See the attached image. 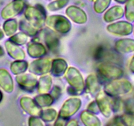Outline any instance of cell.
I'll use <instances>...</instances> for the list:
<instances>
[{"label": "cell", "mask_w": 134, "mask_h": 126, "mask_svg": "<svg viewBox=\"0 0 134 126\" xmlns=\"http://www.w3.org/2000/svg\"><path fill=\"white\" fill-rule=\"evenodd\" d=\"M24 16L26 20L38 30L42 29L46 24V13L40 5L27 7L24 11Z\"/></svg>", "instance_id": "6da1fadb"}, {"label": "cell", "mask_w": 134, "mask_h": 126, "mask_svg": "<svg viewBox=\"0 0 134 126\" xmlns=\"http://www.w3.org/2000/svg\"><path fill=\"white\" fill-rule=\"evenodd\" d=\"M131 82L126 79H116L112 80L105 86L104 92L110 97H119L128 94L132 91Z\"/></svg>", "instance_id": "7a4b0ae2"}, {"label": "cell", "mask_w": 134, "mask_h": 126, "mask_svg": "<svg viewBox=\"0 0 134 126\" xmlns=\"http://www.w3.org/2000/svg\"><path fill=\"white\" fill-rule=\"evenodd\" d=\"M99 75L107 80L119 79L123 76V70L119 65L109 62H101L97 67Z\"/></svg>", "instance_id": "3957f363"}, {"label": "cell", "mask_w": 134, "mask_h": 126, "mask_svg": "<svg viewBox=\"0 0 134 126\" xmlns=\"http://www.w3.org/2000/svg\"><path fill=\"white\" fill-rule=\"evenodd\" d=\"M46 24L51 29L60 34H66L71 29V23L65 16L60 15H51L46 19Z\"/></svg>", "instance_id": "277c9868"}, {"label": "cell", "mask_w": 134, "mask_h": 126, "mask_svg": "<svg viewBox=\"0 0 134 126\" xmlns=\"http://www.w3.org/2000/svg\"><path fill=\"white\" fill-rule=\"evenodd\" d=\"M95 59L102 62H109L115 64V65H122V56L120 55L116 51L107 48L105 47H99L95 54Z\"/></svg>", "instance_id": "5b68a950"}, {"label": "cell", "mask_w": 134, "mask_h": 126, "mask_svg": "<svg viewBox=\"0 0 134 126\" xmlns=\"http://www.w3.org/2000/svg\"><path fill=\"white\" fill-rule=\"evenodd\" d=\"M66 79L70 87L74 88L80 93L85 87L84 81L83 77L79 71L74 67H70L66 71Z\"/></svg>", "instance_id": "8992f818"}, {"label": "cell", "mask_w": 134, "mask_h": 126, "mask_svg": "<svg viewBox=\"0 0 134 126\" xmlns=\"http://www.w3.org/2000/svg\"><path fill=\"white\" fill-rule=\"evenodd\" d=\"M25 5L24 0H13L2 9L1 12L2 18L7 20L16 16L24 10Z\"/></svg>", "instance_id": "52a82bcc"}, {"label": "cell", "mask_w": 134, "mask_h": 126, "mask_svg": "<svg viewBox=\"0 0 134 126\" xmlns=\"http://www.w3.org/2000/svg\"><path fill=\"white\" fill-rule=\"evenodd\" d=\"M82 101L80 99L71 98L64 102L59 112V116L67 119L72 116L79 110Z\"/></svg>", "instance_id": "ba28073f"}, {"label": "cell", "mask_w": 134, "mask_h": 126, "mask_svg": "<svg viewBox=\"0 0 134 126\" xmlns=\"http://www.w3.org/2000/svg\"><path fill=\"white\" fill-rule=\"evenodd\" d=\"M52 61L49 58H42L32 62L29 71L35 75H43L51 71Z\"/></svg>", "instance_id": "9c48e42d"}, {"label": "cell", "mask_w": 134, "mask_h": 126, "mask_svg": "<svg viewBox=\"0 0 134 126\" xmlns=\"http://www.w3.org/2000/svg\"><path fill=\"white\" fill-rule=\"evenodd\" d=\"M42 37L47 48L53 53H57L59 48V38L52 30L46 28L42 30Z\"/></svg>", "instance_id": "30bf717a"}, {"label": "cell", "mask_w": 134, "mask_h": 126, "mask_svg": "<svg viewBox=\"0 0 134 126\" xmlns=\"http://www.w3.org/2000/svg\"><path fill=\"white\" fill-rule=\"evenodd\" d=\"M133 27V25L127 21H119L113 23L107 26L108 32L115 35L126 36L132 33Z\"/></svg>", "instance_id": "8fae6325"}, {"label": "cell", "mask_w": 134, "mask_h": 126, "mask_svg": "<svg viewBox=\"0 0 134 126\" xmlns=\"http://www.w3.org/2000/svg\"><path fill=\"white\" fill-rule=\"evenodd\" d=\"M16 81L22 89L31 92L35 89L38 85L37 78L32 74H19L16 77Z\"/></svg>", "instance_id": "7c38bea8"}, {"label": "cell", "mask_w": 134, "mask_h": 126, "mask_svg": "<svg viewBox=\"0 0 134 126\" xmlns=\"http://www.w3.org/2000/svg\"><path fill=\"white\" fill-rule=\"evenodd\" d=\"M96 102L99 108V110L106 118L110 116L112 113L110 99L105 92H99L97 94Z\"/></svg>", "instance_id": "4fadbf2b"}, {"label": "cell", "mask_w": 134, "mask_h": 126, "mask_svg": "<svg viewBox=\"0 0 134 126\" xmlns=\"http://www.w3.org/2000/svg\"><path fill=\"white\" fill-rule=\"evenodd\" d=\"M20 106L26 113L30 116H40L42 112L40 107L34 100L28 97H23L20 100Z\"/></svg>", "instance_id": "5bb4252c"}, {"label": "cell", "mask_w": 134, "mask_h": 126, "mask_svg": "<svg viewBox=\"0 0 134 126\" xmlns=\"http://www.w3.org/2000/svg\"><path fill=\"white\" fill-rule=\"evenodd\" d=\"M66 14L74 22L82 24L87 22V16L84 11L75 5L69 6L66 10Z\"/></svg>", "instance_id": "9a60e30c"}, {"label": "cell", "mask_w": 134, "mask_h": 126, "mask_svg": "<svg viewBox=\"0 0 134 126\" xmlns=\"http://www.w3.org/2000/svg\"><path fill=\"white\" fill-rule=\"evenodd\" d=\"M0 87L9 93H12L14 89L12 77L9 72L4 68H0Z\"/></svg>", "instance_id": "2e32d148"}, {"label": "cell", "mask_w": 134, "mask_h": 126, "mask_svg": "<svg viewBox=\"0 0 134 126\" xmlns=\"http://www.w3.org/2000/svg\"><path fill=\"white\" fill-rule=\"evenodd\" d=\"M5 46L7 53L12 59L15 60H23L25 58L26 55L24 50L9 39L6 41Z\"/></svg>", "instance_id": "e0dca14e"}, {"label": "cell", "mask_w": 134, "mask_h": 126, "mask_svg": "<svg viewBox=\"0 0 134 126\" xmlns=\"http://www.w3.org/2000/svg\"><path fill=\"white\" fill-rule=\"evenodd\" d=\"M114 49L120 54L134 52V39L130 38L118 39L115 43Z\"/></svg>", "instance_id": "ac0fdd59"}, {"label": "cell", "mask_w": 134, "mask_h": 126, "mask_svg": "<svg viewBox=\"0 0 134 126\" xmlns=\"http://www.w3.org/2000/svg\"><path fill=\"white\" fill-rule=\"evenodd\" d=\"M27 52L32 58H41L46 55L47 51L43 45L39 42H32L28 45Z\"/></svg>", "instance_id": "d6986e66"}, {"label": "cell", "mask_w": 134, "mask_h": 126, "mask_svg": "<svg viewBox=\"0 0 134 126\" xmlns=\"http://www.w3.org/2000/svg\"><path fill=\"white\" fill-rule=\"evenodd\" d=\"M124 15V9L121 6H114L109 9L105 13L103 19L106 22H111L119 20L123 17Z\"/></svg>", "instance_id": "ffe728a7"}, {"label": "cell", "mask_w": 134, "mask_h": 126, "mask_svg": "<svg viewBox=\"0 0 134 126\" xmlns=\"http://www.w3.org/2000/svg\"><path fill=\"white\" fill-rule=\"evenodd\" d=\"M68 68L66 62L62 59H56L52 60L51 73L55 76H60L66 72Z\"/></svg>", "instance_id": "44dd1931"}, {"label": "cell", "mask_w": 134, "mask_h": 126, "mask_svg": "<svg viewBox=\"0 0 134 126\" xmlns=\"http://www.w3.org/2000/svg\"><path fill=\"white\" fill-rule=\"evenodd\" d=\"M80 119L86 126H100L101 125L100 119L93 113L88 110H85L81 113Z\"/></svg>", "instance_id": "7402d4cb"}, {"label": "cell", "mask_w": 134, "mask_h": 126, "mask_svg": "<svg viewBox=\"0 0 134 126\" xmlns=\"http://www.w3.org/2000/svg\"><path fill=\"white\" fill-rule=\"evenodd\" d=\"M86 87L90 93L97 95L100 89V83L97 77L94 74H90L86 79Z\"/></svg>", "instance_id": "603a6c76"}, {"label": "cell", "mask_w": 134, "mask_h": 126, "mask_svg": "<svg viewBox=\"0 0 134 126\" xmlns=\"http://www.w3.org/2000/svg\"><path fill=\"white\" fill-rule=\"evenodd\" d=\"M52 85V78L46 75L41 77L38 83V89L40 93H47L50 91Z\"/></svg>", "instance_id": "cb8c5ba5"}, {"label": "cell", "mask_w": 134, "mask_h": 126, "mask_svg": "<svg viewBox=\"0 0 134 126\" xmlns=\"http://www.w3.org/2000/svg\"><path fill=\"white\" fill-rule=\"evenodd\" d=\"M28 64L23 60H16L13 62L10 66L11 72L15 75H19L25 72L28 68Z\"/></svg>", "instance_id": "d4e9b609"}, {"label": "cell", "mask_w": 134, "mask_h": 126, "mask_svg": "<svg viewBox=\"0 0 134 126\" xmlns=\"http://www.w3.org/2000/svg\"><path fill=\"white\" fill-rule=\"evenodd\" d=\"M17 28L18 23L15 19H7L3 23V31L7 36H11L14 35L17 30Z\"/></svg>", "instance_id": "484cf974"}, {"label": "cell", "mask_w": 134, "mask_h": 126, "mask_svg": "<svg viewBox=\"0 0 134 126\" xmlns=\"http://www.w3.org/2000/svg\"><path fill=\"white\" fill-rule=\"evenodd\" d=\"M34 101L40 107L42 108L51 106L54 99L49 94L40 93V95H38L35 97Z\"/></svg>", "instance_id": "4316f807"}, {"label": "cell", "mask_w": 134, "mask_h": 126, "mask_svg": "<svg viewBox=\"0 0 134 126\" xmlns=\"http://www.w3.org/2000/svg\"><path fill=\"white\" fill-rule=\"evenodd\" d=\"M19 29L28 36H35L38 32V30L34 28L26 20H20L19 23Z\"/></svg>", "instance_id": "83f0119b"}, {"label": "cell", "mask_w": 134, "mask_h": 126, "mask_svg": "<svg viewBox=\"0 0 134 126\" xmlns=\"http://www.w3.org/2000/svg\"><path fill=\"white\" fill-rule=\"evenodd\" d=\"M40 116L45 122H51L55 120L57 116V112L53 108H47L41 112Z\"/></svg>", "instance_id": "f1b7e54d"}, {"label": "cell", "mask_w": 134, "mask_h": 126, "mask_svg": "<svg viewBox=\"0 0 134 126\" xmlns=\"http://www.w3.org/2000/svg\"><path fill=\"white\" fill-rule=\"evenodd\" d=\"M125 16L127 21L134 22V0H127L125 5Z\"/></svg>", "instance_id": "f546056e"}, {"label": "cell", "mask_w": 134, "mask_h": 126, "mask_svg": "<svg viewBox=\"0 0 134 126\" xmlns=\"http://www.w3.org/2000/svg\"><path fill=\"white\" fill-rule=\"evenodd\" d=\"M9 40L18 45H23L28 42V36L21 32L11 36V38H9Z\"/></svg>", "instance_id": "4dcf8cb0"}, {"label": "cell", "mask_w": 134, "mask_h": 126, "mask_svg": "<svg viewBox=\"0 0 134 126\" xmlns=\"http://www.w3.org/2000/svg\"><path fill=\"white\" fill-rule=\"evenodd\" d=\"M111 0H95L94 3V11L97 13H103L110 4Z\"/></svg>", "instance_id": "1f68e13d"}, {"label": "cell", "mask_w": 134, "mask_h": 126, "mask_svg": "<svg viewBox=\"0 0 134 126\" xmlns=\"http://www.w3.org/2000/svg\"><path fill=\"white\" fill-rule=\"evenodd\" d=\"M69 0H55L47 5V9L50 11H56L64 8L69 3Z\"/></svg>", "instance_id": "d6a6232c"}, {"label": "cell", "mask_w": 134, "mask_h": 126, "mask_svg": "<svg viewBox=\"0 0 134 126\" xmlns=\"http://www.w3.org/2000/svg\"><path fill=\"white\" fill-rule=\"evenodd\" d=\"M121 118L124 125L134 126V114L126 113L121 116Z\"/></svg>", "instance_id": "836d02e7"}, {"label": "cell", "mask_w": 134, "mask_h": 126, "mask_svg": "<svg viewBox=\"0 0 134 126\" xmlns=\"http://www.w3.org/2000/svg\"><path fill=\"white\" fill-rule=\"evenodd\" d=\"M28 125L30 126H43V123H42V120L38 118V116H32L28 119Z\"/></svg>", "instance_id": "e575fe53"}, {"label": "cell", "mask_w": 134, "mask_h": 126, "mask_svg": "<svg viewBox=\"0 0 134 126\" xmlns=\"http://www.w3.org/2000/svg\"><path fill=\"white\" fill-rule=\"evenodd\" d=\"M112 110L114 112H118L120 108V101L118 97H113V99H110Z\"/></svg>", "instance_id": "d590c367"}, {"label": "cell", "mask_w": 134, "mask_h": 126, "mask_svg": "<svg viewBox=\"0 0 134 126\" xmlns=\"http://www.w3.org/2000/svg\"><path fill=\"white\" fill-rule=\"evenodd\" d=\"M50 95L53 98L54 100H57L60 97V95H61V89H60V88L59 86L55 85L53 88V89L51 90V92Z\"/></svg>", "instance_id": "8d00e7d4"}, {"label": "cell", "mask_w": 134, "mask_h": 126, "mask_svg": "<svg viewBox=\"0 0 134 126\" xmlns=\"http://www.w3.org/2000/svg\"><path fill=\"white\" fill-rule=\"evenodd\" d=\"M87 110L93 113V114H98L100 112L99 110V108L98 106L97 103L96 101L91 102L90 105L87 106Z\"/></svg>", "instance_id": "74e56055"}, {"label": "cell", "mask_w": 134, "mask_h": 126, "mask_svg": "<svg viewBox=\"0 0 134 126\" xmlns=\"http://www.w3.org/2000/svg\"><path fill=\"white\" fill-rule=\"evenodd\" d=\"M126 108L127 110V113L134 114V102L132 101H128L126 102Z\"/></svg>", "instance_id": "f35d334b"}, {"label": "cell", "mask_w": 134, "mask_h": 126, "mask_svg": "<svg viewBox=\"0 0 134 126\" xmlns=\"http://www.w3.org/2000/svg\"><path fill=\"white\" fill-rule=\"evenodd\" d=\"M110 125H124L121 116H116L111 120L110 123H109Z\"/></svg>", "instance_id": "ab89813d"}, {"label": "cell", "mask_w": 134, "mask_h": 126, "mask_svg": "<svg viewBox=\"0 0 134 126\" xmlns=\"http://www.w3.org/2000/svg\"><path fill=\"white\" fill-rule=\"evenodd\" d=\"M66 119L59 116L58 117L57 119L56 120V122H55V125H60V126L65 125L66 124Z\"/></svg>", "instance_id": "60d3db41"}, {"label": "cell", "mask_w": 134, "mask_h": 126, "mask_svg": "<svg viewBox=\"0 0 134 126\" xmlns=\"http://www.w3.org/2000/svg\"><path fill=\"white\" fill-rule=\"evenodd\" d=\"M129 69H130V72L133 74H134V55L131 57V60L130 61V64H129Z\"/></svg>", "instance_id": "b9f144b4"}, {"label": "cell", "mask_w": 134, "mask_h": 126, "mask_svg": "<svg viewBox=\"0 0 134 126\" xmlns=\"http://www.w3.org/2000/svg\"><path fill=\"white\" fill-rule=\"evenodd\" d=\"M66 125L69 126H77L78 125V123L76 120H75V119H71V120L69 121L68 123H66Z\"/></svg>", "instance_id": "7bdbcfd3"}, {"label": "cell", "mask_w": 134, "mask_h": 126, "mask_svg": "<svg viewBox=\"0 0 134 126\" xmlns=\"http://www.w3.org/2000/svg\"><path fill=\"white\" fill-rule=\"evenodd\" d=\"M5 54V51H4V49H3V47H2V46H0V57L2 56H3Z\"/></svg>", "instance_id": "ee69618b"}, {"label": "cell", "mask_w": 134, "mask_h": 126, "mask_svg": "<svg viewBox=\"0 0 134 126\" xmlns=\"http://www.w3.org/2000/svg\"><path fill=\"white\" fill-rule=\"evenodd\" d=\"M115 1L116 2H118V3H121V4H123V3H126V2H127V0H115Z\"/></svg>", "instance_id": "f6af8a7d"}, {"label": "cell", "mask_w": 134, "mask_h": 126, "mask_svg": "<svg viewBox=\"0 0 134 126\" xmlns=\"http://www.w3.org/2000/svg\"><path fill=\"white\" fill-rule=\"evenodd\" d=\"M3 37H4V33H3V32L2 30L0 29V40L3 39Z\"/></svg>", "instance_id": "bcb514c9"}, {"label": "cell", "mask_w": 134, "mask_h": 126, "mask_svg": "<svg viewBox=\"0 0 134 126\" xmlns=\"http://www.w3.org/2000/svg\"><path fill=\"white\" fill-rule=\"evenodd\" d=\"M2 99H3V93L0 90V102H2Z\"/></svg>", "instance_id": "7dc6e473"}, {"label": "cell", "mask_w": 134, "mask_h": 126, "mask_svg": "<svg viewBox=\"0 0 134 126\" xmlns=\"http://www.w3.org/2000/svg\"><path fill=\"white\" fill-rule=\"evenodd\" d=\"M133 32H134V26H133Z\"/></svg>", "instance_id": "c3c4849f"}]
</instances>
